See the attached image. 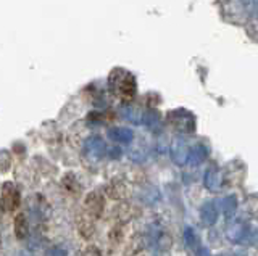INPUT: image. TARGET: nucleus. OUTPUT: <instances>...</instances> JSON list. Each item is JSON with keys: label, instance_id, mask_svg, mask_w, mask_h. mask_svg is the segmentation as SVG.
Returning a JSON list of instances; mask_svg holds the SVG:
<instances>
[{"label": "nucleus", "instance_id": "21", "mask_svg": "<svg viewBox=\"0 0 258 256\" xmlns=\"http://www.w3.org/2000/svg\"><path fill=\"white\" fill-rule=\"evenodd\" d=\"M216 256H223V254H216Z\"/></svg>", "mask_w": 258, "mask_h": 256}, {"label": "nucleus", "instance_id": "2", "mask_svg": "<svg viewBox=\"0 0 258 256\" xmlns=\"http://www.w3.org/2000/svg\"><path fill=\"white\" fill-rule=\"evenodd\" d=\"M226 237L236 245H258V229L247 222L231 224Z\"/></svg>", "mask_w": 258, "mask_h": 256}, {"label": "nucleus", "instance_id": "3", "mask_svg": "<svg viewBox=\"0 0 258 256\" xmlns=\"http://www.w3.org/2000/svg\"><path fill=\"white\" fill-rule=\"evenodd\" d=\"M168 123L171 124L176 131H179L182 134H194L197 127L196 116H194L189 110L184 108H177L171 110L168 113Z\"/></svg>", "mask_w": 258, "mask_h": 256}, {"label": "nucleus", "instance_id": "13", "mask_svg": "<svg viewBox=\"0 0 258 256\" xmlns=\"http://www.w3.org/2000/svg\"><path fill=\"white\" fill-rule=\"evenodd\" d=\"M86 206L87 210L91 211L92 214L99 216L103 210V198L100 194H97V192H92V194H89L87 198H86Z\"/></svg>", "mask_w": 258, "mask_h": 256}, {"label": "nucleus", "instance_id": "10", "mask_svg": "<svg viewBox=\"0 0 258 256\" xmlns=\"http://www.w3.org/2000/svg\"><path fill=\"white\" fill-rule=\"evenodd\" d=\"M220 210L223 211L226 219H232L234 216H236L237 210H239V200H237V197L234 195V194L226 195L220 202Z\"/></svg>", "mask_w": 258, "mask_h": 256}, {"label": "nucleus", "instance_id": "19", "mask_svg": "<svg viewBox=\"0 0 258 256\" xmlns=\"http://www.w3.org/2000/svg\"><path fill=\"white\" fill-rule=\"evenodd\" d=\"M199 256H210L208 248H205V246H200V250H199Z\"/></svg>", "mask_w": 258, "mask_h": 256}, {"label": "nucleus", "instance_id": "7", "mask_svg": "<svg viewBox=\"0 0 258 256\" xmlns=\"http://www.w3.org/2000/svg\"><path fill=\"white\" fill-rule=\"evenodd\" d=\"M218 216H220V206L215 200H207L205 203L200 206V221L205 227H212L218 222Z\"/></svg>", "mask_w": 258, "mask_h": 256}, {"label": "nucleus", "instance_id": "14", "mask_svg": "<svg viewBox=\"0 0 258 256\" xmlns=\"http://www.w3.org/2000/svg\"><path fill=\"white\" fill-rule=\"evenodd\" d=\"M29 232V226H28V221H26V216L24 214H18L15 219V235L18 237L20 240L26 238Z\"/></svg>", "mask_w": 258, "mask_h": 256}, {"label": "nucleus", "instance_id": "15", "mask_svg": "<svg viewBox=\"0 0 258 256\" xmlns=\"http://www.w3.org/2000/svg\"><path fill=\"white\" fill-rule=\"evenodd\" d=\"M184 245L190 248V250H196L199 245L197 234H196V230H194V227H190V226L184 229Z\"/></svg>", "mask_w": 258, "mask_h": 256}, {"label": "nucleus", "instance_id": "11", "mask_svg": "<svg viewBox=\"0 0 258 256\" xmlns=\"http://www.w3.org/2000/svg\"><path fill=\"white\" fill-rule=\"evenodd\" d=\"M108 137L110 140L116 143H131L134 140V132L129 127H111L108 129Z\"/></svg>", "mask_w": 258, "mask_h": 256}, {"label": "nucleus", "instance_id": "12", "mask_svg": "<svg viewBox=\"0 0 258 256\" xmlns=\"http://www.w3.org/2000/svg\"><path fill=\"white\" fill-rule=\"evenodd\" d=\"M121 113H123V116L127 119L129 123H133V124H142V121H144V110L137 108L134 105L123 107Z\"/></svg>", "mask_w": 258, "mask_h": 256}, {"label": "nucleus", "instance_id": "18", "mask_svg": "<svg viewBox=\"0 0 258 256\" xmlns=\"http://www.w3.org/2000/svg\"><path fill=\"white\" fill-rule=\"evenodd\" d=\"M45 256H68V254L61 246H52L50 250L45 253Z\"/></svg>", "mask_w": 258, "mask_h": 256}, {"label": "nucleus", "instance_id": "17", "mask_svg": "<svg viewBox=\"0 0 258 256\" xmlns=\"http://www.w3.org/2000/svg\"><path fill=\"white\" fill-rule=\"evenodd\" d=\"M12 167V155L8 150H0V173H7Z\"/></svg>", "mask_w": 258, "mask_h": 256}, {"label": "nucleus", "instance_id": "5", "mask_svg": "<svg viewBox=\"0 0 258 256\" xmlns=\"http://www.w3.org/2000/svg\"><path fill=\"white\" fill-rule=\"evenodd\" d=\"M83 150H84V155L91 159H100L107 155V151H108L107 143H105V140L100 135H91V137H87L84 140Z\"/></svg>", "mask_w": 258, "mask_h": 256}, {"label": "nucleus", "instance_id": "6", "mask_svg": "<svg viewBox=\"0 0 258 256\" xmlns=\"http://www.w3.org/2000/svg\"><path fill=\"white\" fill-rule=\"evenodd\" d=\"M204 186L208 192H220L224 186L223 171L216 166H210L204 174Z\"/></svg>", "mask_w": 258, "mask_h": 256}, {"label": "nucleus", "instance_id": "20", "mask_svg": "<svg viewBox=\"0 0 258 256\" xmlns=\"http://www.w3.org/2000/svg\"><path fill=\"white\" fill-rule=\"evenodd\" d=\"M16 256H32V254H29L28 251H21V253H18Z\"/></svg>", "mask_w": 258, "mask_h": 256}, {"label": "nucleus", "instance_id": "8", "mask_svg": "<svg viewBox=\"0 0 258 256\" xmlns=\"http://www.w3.org/2000/svg\"><path fill=\"white\" fill-rule=\"evenodd\" d=\"M2 203L8 211H13L20 206V190L10 181L4 182L2 186Z\"/></svg>", "mask_w": 258, "mask_h": 256}, {"label": "nucleus", "instance_id": "1", "mask_svg": "<svg viewBox=\"0 0 258 256\" xmlns=\"http://www.w3.org/2000/svg\"><path fill=\"white\" fill-rule=\"evenodd\" d=\"M108 86H110V91L115 94L116 97L123 100H131L137 92L136 77L129 73V71L121 69V68L113 69L110 73Z\"/></svg>", "mask_w": 258, "mask_h": 256}, {"label": "nucleus", "instance_id": "4", "mask_svg": "<svg viewBox=\"0 0 258 256\" xmlns=\"http://www.w3.org/2000/svg\"><path fill=\"white\" fill-rule=\"evenodd\" d=\"M189 148L190 145L187 143L182 135H177L171 140V145H169V155H171L173 163L177 166H184L187 164V158H189Z\"/></svg>", "mask_w": 258, "mask_h": 256}, {"label": "nucleus", "instance_id": "9", "mask_svg": "<svg viewBox=\"0 0 258 256\" xmlns=\"http://www.w3.org/2000/svg\"><path fill=\"white\" fill-rule=\"evenodd\" d=\"M208 156V147L205 145V143H194V145H190L189 148V158H187V164L190 166H199L202 164L207 159Z\"/></svg>", "mask_w": 258, "mask_h": 256}, {"label": "nucleus", "instance_id": "16", "mask_svg": "<svg viewBox=\"0 0 258 256\" xmlns=\"http://www.w3.org/2000/svg\"><path fill=\"white\" fill-rule=\"evenodd\" d=\"M161 121V118H160V113L157 110H145L144 111V121L142 124L145 126H149V127H155L158 126Z\"/></svg>", "mask_w": 258, "mask_h": 256}]
</instances>
